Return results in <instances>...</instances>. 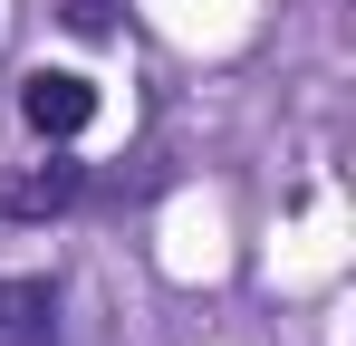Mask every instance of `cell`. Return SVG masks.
I'll use <instances>...</instances> for the list:
<instances>
[{
	"label": "cell",
	"mask_w": 356,
	"mask_h": 346,
	"mask_svg": "<svg viewBox=\"0 0 356 346\" xmlns=\"http://www.w3.org/2000/svg\"><path fill=\"white\" fill-rule=\"evenodd\" d=\"M19 125H29L39 145H77V135L97 125V87H87L77 67H29V77H19Z\"/></svg>",
	"instance_id": "obj_1"
},
{
	"label": "cell",
	"mask_w": 356,
	"mask_h": 346,
	"mask_svg": "<svg viewBox=\"0 0 356 346\" xmlns=\"http://www.w3.org/2000/svg\"><path fill=\"white\" fill-rule=\"evenodd\" d=\"M77 192H87V164H67V145H49L39 164H19V173H0V212L10 222H58Z\"/></svg>",
	"instance_id": "obj_2"
},
{
	"label": "cell",
	"mask_w": 356,
	"mask_h": 346,
	"mask_svg": "<svg viewBox=\"0 0 356 346\" xmlns=\"http://www.w3.org/2000/svg\"><path fill=\"white\" fill-rule=\"evenodd\" d=\"M0 346H58V279H0Z\"/></svg>",
	"instance_id": "obj_3"
},
{
	"label": "cell",
	"mask_w": 356,
	"mask_h": 346,
	"mask_svg": "<svg viewBox=\"0 0 356 346\" xmlns=\"http://www.w3.org/2000/svg\"><path fill=\"white\" fill-rule=\"evenodd\" d=\"M67 29H87V39H97V29H106V0H67Z\"/></svg>",
	"instance_id": "obj_4"
}]
</instances>
